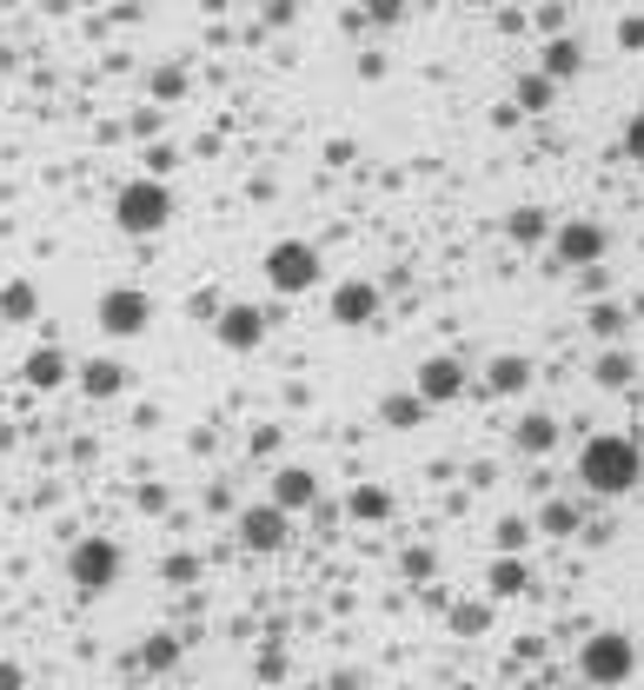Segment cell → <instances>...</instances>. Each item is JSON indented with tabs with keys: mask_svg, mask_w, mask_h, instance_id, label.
Returning <instances> with one entry per match:
<instances>
[{
	"mask_svg": "<svg viewBox=\"0 0 644 690\" xmlns=\"http://www.w3.org/2000/svg\"><path fill=\"white\" fill-rule=\"evenodd\" d=\"M579 478L599 492V498H625L632 485H638V445L632 439H592L585 452H579Z\"/></svg>",
	"mask_w": 644,
	"mask_h": 690,
	"instance_id": "obj_1",
	"label": "cell"
},
{
	"mask_svg": "<svg viewBox=\"0 0 644 690\" xmlns=\"http://www.w3.org/2000/svg\"><path fill=\"white\" fill-rule=\"evenodd\" d=\"M113 219H120V233L146 239V233H160V226L173 219V193H166L160 179H133V186H120V199H113Z\"/></svg>",
	"mask_w": 644,
	"mask_h": 690,
	"instance_id": "obj_2",
	"label": "cell"
},
{
	"mask_svg": "<svg viewBox=\"0 0 644 690\" xmlns=\"http://www.w3.org/2000/svg\"><path fill=\"white\" fill-rule=\"evenodd\" d=\"M319 272H326V266H319V253H313L306 239H279V246L266 253V279H273L279 292H313Z\"/></svg>",
	"mask_w": 644,
	"mask_h": 690,
	"instance_id": "obj_3",
	"label": "cell"
},
{
	"mask_svg": "<svg viewBox=\"0 0 644 690\" xmlns=\"http://www.w3.org/2000/svg\"><path fill=\"white\" fill-rule=\"evenodd\" d=\"M632 665H638V651H632V638H619V631H599V638L579 651V671H585L592 684H625Z\"/></svg>",
	"mask_w": 644,
	"mask_h": 690,
	"instance_id": "obj_4",
	"label": "cell"
},
{
	"mask_svg": "<svg viewBox=\"0 0 644 690\" xmlns=\"http://www.w3.org/2000/svg\"><path fill=\"white\" fill-rule=\"evenodd\" d=\"M67 578H73L80 591H106V585L120 578V552H113V538H80V545L67 552Z\"/></svg>",
	"mask_w": 644,
	"mask_h": 690,
	"instance_id": "obj_5",
	"label": "cell"
},
{
	"mask_svg": "<svg viewBox=\"0 0 644 690\" xmlns=\"http://www.w3.org/2000/svg\"><path fill=\"white\" fill-rule=\"evenodd\" d=\"M146 319H153V306H146V292H133V286H113V292L100 299V326H106L113 339L146 332Z\"/></svg>",
	"mask_w": 644,
	"mask_h": 690,
	"instance_id": "obj_6",
	"label": "cell"
},
{
	"mask_svg": "<svg viewBox=\"0 0 644 690\" xmlns=\"http://www.w3.org/2000/svg\"><path fill=\"white\" fill-rule=\"evenodd\" d=\"M605 246H612V239H605L599 219H565V226H559V259H565V266H599Z\"/></svg>",
	"mask_w": 644,
	"mask_h": 690,
	"instance_id": "obj_7",
	"label": "cell"
},
{
	"mask_svg": "<svg viewBox=\"0 0 644 690\" xmlns=\"http://www.w3.org/2000/svg\"><path fill=\"white\" fill-rule=\"evenodd\" d=\"M459 392H466V365L459 359H426L419 365V399L426 405H452Z\"/></svg>",
	"mask_w": 644,
	"mask_h": 690,
	"instance_id": "obj_8",
	"label": "cell"
},
{
	"mask_svg": "<svg viewBox=\"0 0 644 690\" xmlns=\"http://www.w3.org/2000/svg\"><path fill=\"white\" fill-rule=\"evenodd\" d=\"M259 339H266L259 306H226V312H219V346H226V352H253Z\"/></svg>",
	"mask_w": 644,
	"mask_h": 690,
	"instance_id": "obj_9",
	"label": "cell"
},
{
	"mask_svg": "<svg viewBox=\"0 0 644 690\" xmlns=\"http://www.w3.org/2000/svg\"><path fill=\"white\" fill-rule=\"evenodd\" d=\"M239 538H246V552H279L286 545V512L279 505H253L239 518Z\"/></svg>",
	"mask_w": 644,
	"mask_h": 690,
	"instance_id": "obj_10",
	"label": "cell"
},
{
	"mask_svg": "<svg viewBox=\"0 0 644 690\" xmlns=\"http://www.w3.org/2000/svg\"><path fill=\"white\" fill-rule=\"evenodd\" d=\"M372 312H379V286H372V279H346V286L333 292V319H339V326H366Z\"/></svg>",
	"mask_w": 644,
	"mask_h": 690,
	"instance_id": "obj_11",
	"label": "cell"
},
{
	"mask_svg": "<svg viewBox=\"0 0 644 690\" xmlns=\"http://www.w3.org/2000/svg\"><path fill=\"white\" fill-rule=\"evenodd\" d=\"M313 498H319V478H313V472H299V465H286V472L273 478V505H279V512H306Z\"/></svg>",
	"mask_w": 644,
	"mask_h": 690,
	"instance_id": "obj_12",
	"label": "cell"
},
{
	"mask_svg": "<svg viewBox=\"0 0 644 690\" xmlns=\"http://www.w3.org/2000/svg\"><path fill=\"white\" fill-rule=\"evenodd\" d=\"M20 372H27V385L53 392V385H60L73 365H67V352H60V346H40V352H27V365H20Z\"/></svg>",
	"mask_w": 644,
	"mask_h": 690,
	"instance_id": "obj_13",
	"label": "cell"
},
{
	"mask_svg": "<svg viewBox=\"0 0 644 690\" xmlns=\"http://www.w3.org/2000/svg\"><path fill=\"white\" fill-rule=\"evenodd\" d=\"M525 379H532V365H525L519 352H505V359H492V372H485V392L512 399V392H525Z\"/></svg>",
	"mask_w": 644,
	"mask_h": 690,
	"instance_id": "obj_14",
	"label": "cell"
},
{
	"mask_svg": "<svg viewBox=\"0 0 644 690\" xmlns=\"http://www.w3.org/2000/svg\"><path fill=\"white\" fill-rule=\"evenodd\" d=\"M80 385H86V399H113V392L126 385V365H120V359H93V365L80 372Z\"/></svg>",
	"mask_w": 644,
	"mask_h": 690,
	"instance_id": "obj_15",
	"label": "cell"
},
{
	"mask_svg": "<svg viewBox=\"0 0 644 690\" xmlns=\"http://www.w3.org/2000/svg\"><path fill=\"white\" fill-rule=\"evenodd\" d=\"M512 445H519V452H552V445H559V425H552L545 412H532V419H519Z\"/></svg>",
	"mask_w": 644,
	"mask_h": 690,
	"instance_id": "obj_16",
	"label": "cell"
},
{
	"mask_svg": "<svg viewBox=\"0 0 644 690\" xmlns=\"http://www.w3.org/2000/svg\"><path fill=\"white\" fill-rule=\"evenodd\" d=\"M579 66H585V47H579V40H552V47H545V73H552V80H572Z\"/></svg>",
	"mask_w": 644,
	"mask_h": 690,
	"instance_id": "obj_17",
	"label": "cell"
},
{
	"mask_svg": "<svg viewBox=\"0 0 644 690\" xmlns=\"http://www.w3.org/2000/svg\"><path fill=\"white\" fill-rule=\"evenodd\" d=\"M545 233H552V213H545V206H519V213H512V239H519V246H539Z\"/></svg>",
	"mask_w": 644,
	"mask_h": 690,
	"instance_id": "obj_18",
	"label": "cell"
},
{
	"mask_svg": "<svg viewBox=\"0 0 644 690\" xmlns=\"http://www.w3.org/2000/svg\"><path fill=\"white\" fill-rule=\"evenodd\" d=\"M519 106L545 113V106H552V73H525V80H519Z\"/></svg>",
	"mask_w": 644,
	"mask_h": 690,
	"instance_id": "obj_19",
	"label": "cell"
},
{
	"mask_svg": "<svg viewBox=\"0 0 644 690\" xmlns=\"http://www.w3.org/2000/svg\"><path fill=\"white\" fill-rule=\"evenodd\" d=\"M492 591H499V598H519V591H525V565H519V558H499V565H492Z\"/></svg>",
	"mask_w": 644,
	"mask_h": 690,
	"instance_id": "obj_20",
	"label": "cell"
},
{
	"mask_svg": "<svg viewBox=\"0 0 644 690\" xmlns=\"http://www.w3.org/2000/svg\"><path fill=\"white\" fill-rule=\"evenodd\" d=\"M352 518H392V498L366 485V492H352Z\"/></svg>",
	"mask_w": 644,
	"mask_h": 690,
	"instance_id": "obj_21",
	"label": "cell"
},
{
	"mask_svg": "<svg viewBox=\"0 0 644 690\" xmlns=\"http://www.w3.org/2000/svg\"><path fill=\"white\" fill-rule=\"evenodd\" d=\"M0 312H7V319H27V312H33V286H7V292H0Z\"/></svg>",
	"mask_w": 644,
	"mask_h": 690,
	"instance_id": "obj_22",
	"label": "cell"
},
{
	"mask_svg": "<svg viewBox=\"0 0 644 690\" xmlns=\"http://www.w3.org/2000/svg\"><path fill=\"white\" fill-rule=\"evenodd\" d=\"M599 385H632V359H625V352L599 359Z\"/></svg>",
	"mask_w": 644,
	"mask_h": 690,
	"instance_id": "obj_23",
	"label": "cell"
},
{
	"mask_svg": "<svg viewBox=\"0 0 644 690\" xmlns=\"http://www.w3.org/2000/svg\"><path fill=\"white\" fill-rule=\"evenodd\" d=\"M545 532H579V512L572 505H545Z\"/></svg>",
	"mask_w": 644,
	"mask_h": 690,
	"instance_id": "obj_24",
	"label": "cell"
},
{
	"mask_svg": "<svg viewBox=\"0 0 644 690\" xmlns=\"http://www.w3.org/2000/svg\"><path fill=\"white\" fill-rule=\"evenodd\" d=\"M625 153L644 166V113H632V126H625Z\"/></svg>",
	"mask_w": 644,
	"mask_h": 690,
	"instance_id": "obj_25",
	"label": "cell"
},
{
	"mask_svg": "<svg viewBox=\"0 0 644 690\" xmlns=\"http://www.w3.org/2000/svg\"><path fill=\"white\" fill-rule=\"evenodd\" d=\"M173 658H180V651H173V638H153V651H146V665H153V671H166Z\"/></svg>",
	"mask_w": 644,
	"mask_h": 690,
	"instance_id": "obj_26",
	"label": "cell"
},
{
	"mask_svg": "<svg viewBox=\"0 0 644 690\" xmlns=\"http://www.w3.org/2000/svg\"><path fill=\"white\" fill-rule=\"evenodd\" d=\"M499 545H505V552H519V545H525V525H519V518H505V525H499Z\"/></svg>",
	"mask_w": 644,
	"mask_h": 690,
	"instance_id": "obj_27",
	"label": "cell"
},
{
	"mask_svg": "<svg viewBox=\"0 0 644 690\" xmlns=\"http://www.w3.org/2000/svg\"><path fill=\"white\" fill-rule=\"evenodd\" d=\"M619 40H625V47H644V20H625V27H619Z\"/></svg>",
	"mask_w": 644,
	"mask_h": 690,
	"instance_id": "obj_28",
	"label": "cell"
},
{
	"mask_svg": "<svg viewBox=\"0 0 644 690\" xmlns=\"http://www.w3.org/2000/svg\"><path fill=\"white\" fill-rule=\"evenodd\" d=\"M372 7V20H399V0H366Z\"/></svg>",
	"mask_w": 644,
	"mask_h": 690,
	"instance_id": "obj_29",
	"label": "cell"
},
{
	"mask_svg": "<svg viewBox=\"0 0 644 690\" xmlns=\"http://www.w3.org/2000/svg\"><path fill=\"white\" fill-rule=\"evenodd\" d=\"M27 678H20V665H0V690H20Z\"/></svg>",
	"mask_w": 644,
	"mask_h": 690,
	"instance_id": "obj_30",
	"label": "cell"
},
{
	"mask_svg": "<svg viewBox=\"0 0 644 690\" xmlns=\"http://www.w3.org/2000/svg\"><path fill=\"white\" fill-rule=\"evenodd\" d=\"M306 690H319V684H306Z\"/></svg>",
	"mask_w": 644,
	"mask_h": 690,
	"instance_id": "obj_31",
	"label": "cell"
}]
</instances>
